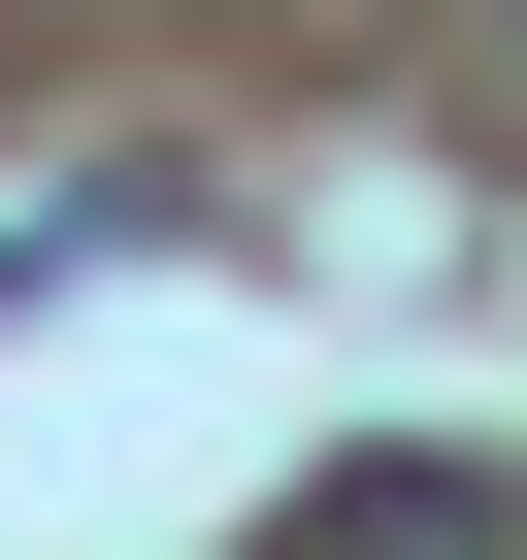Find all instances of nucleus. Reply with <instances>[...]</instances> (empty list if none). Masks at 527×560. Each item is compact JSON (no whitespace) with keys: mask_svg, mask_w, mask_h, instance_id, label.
<instances>
[{"mask_svg":"<svg viewBox=\"0 0 527 560\" xmlns=\"http://www.w3.org/2000/svg\"><path fill=\"white\" fill-rule=\"evenodd\" d=\"M297 560H527V494H494L461 429H396V462H330V494H297Z\"/></svg>","mask_w":527,"mask_h":560,"instance_id":"obj_1","label":"nucleus"}]
</instances>
